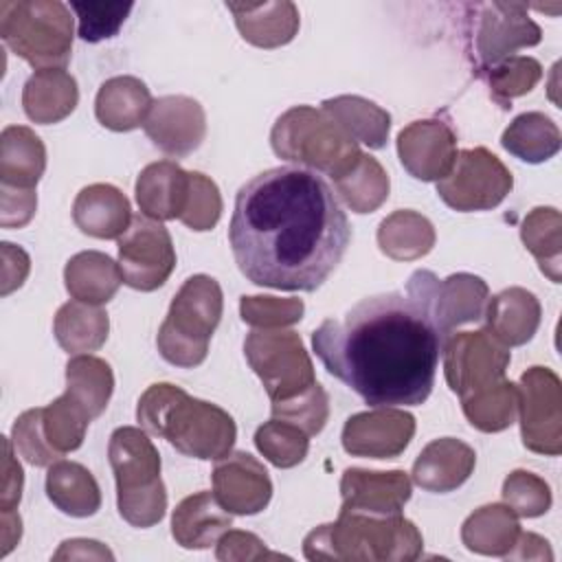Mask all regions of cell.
I'll use <instances>...</instances> for the list:
<instances>
[{
  "instance_id": "obj_45",
  "label": "cell",
  "mask_w": 562,
  "mask_h": 562,
  "mask_svg": "<svg viewBox=\"0 0 562 562\" xmlns=\"http://www.w3.org/2000/svg\"><path fill=\"white\" fill-rule=\"evenodd\" d=\"M272 417L290 422L305 430L310 437L318 435L329 417V397L325 389L316 382L301 395L285 400V402H272Z\"/></svg>"
},
{
  "instance_id": "obj_8",
  "label": "cell",
  "mask_w": 562,
  "mask_h": 562,
  "mask_svg": "<svg viewBox=\"0 0 562 562\" xmlns=\"http://www.w3.org/2000/svg\"><path fill=\"white\" fill-rule=\"evenodd\" d=\"M222 288L209 274L189 277L173 296L167 318L162 321L156 345L160 356L182 369L204 362L209 340L222 318Z\"/></svg>"
},
{
  "instance_id": "obj_33",
  "label": "cell",
  "mask_w": 562,
  "mask_h": 562,
  "mask_svg": "<svg viewBox=\"0 0 562 562\" xmlns=\"http://www.w3.org/2000/svg\"><path fill=\"white\" fill-rule=\"evenodd\" d=\"M53 331L64 351L90 353L108 340L110 321L99 305L68 301L57 310Z\"/></svg>"
},
{
  "instance_id": "obj_16",
  "label": "cell",
  "mask_w": 562,
  "mask_h": 562,
  "mask_svg": "<svg viewBox=\"0 0 562 562\" xmlns=\"http://www.w3.org/2000/svg\"><path fill=\"white\" fill-rule=\"evenodd\" d=\"M415 435V417L395 406L356 413L345 422L342 448L351 457H400Z\"/></svg>"
},
{
  "instance_id": "obj_54",
  "label": "cell",
  "mask_w": 562,
  "mask_h": 562,
  "mask_svg": "<svg viewBox=\"0 0 562 562\" xmlns=\"http://www.w3.org/2000/svg\"><path fill=\"white\" fill-rule=\"evenodd\" d=\"M86 560V558H94V560H114L112 551L97 542V540H86V538H72V540H64L59 551L53 555V560Z\"/></svg>"
},
{
  "instance_id": "obj_14",
  "label": "cell",
  "mask_w": 562,
  "mask_h": 562,
  "mask_svg": "<svg viewBox=\"0 0 562 562\" xmlns=\"http://www.w3.org/2000/svg\"><path fill=\"white\" fill-rule=\"evenodd\" d=\"M406 292L424 301L437 329L448 340L454 327L483 318L490 290L476 274L457 272L437 279L430 270H415L406 283Z\"/></svg>"
},
{
  "instance_id": "obj_13",
  "label": "cell",
  "mask_w": 562,
  "mask_h": 562,
  "mask_svg": "<svg viewBox=\"0 0 562 562\" xmlns=\"http://www.w3.org/2000/svg\"><path fill=\"white\" fill-rule=\"evenodd\" d=\"M509 360V347L494 338L487 327L454 334L443 345L446 382L459 397L505 380Z\"/></svg>"
},
{
  "instance_id": "obj_25",
  "label": "cell",
  "mask_w": 562,
  "mask_h": 562,
  "mask_svg": "<svg viewBox=\"0 0 562 562\" xmlns=\"http://www.w3.org/2000/svg\"><path fill=\"white\" fill-rule=\"evenodd\" d=\"M231 527L233 514L211 492L182 498L171 516V536L184 549H209Z\"/></svg>"
},
{
  "instance_id": "obj_32",
  "label": "cell",
  "mask_w": 562,
  "mask_h": 562,
  "mask_svg": "<svg viewBox=\"0 0 562 562\" xmlns=\"http://www.w3.org/2000/svg\"><path fill=\"white\" fill-rule=\"evenodd\" d=\"M520 536L518 516L505 503L483 505L472 512L463 527L461 540L463 544L481 555H498L505 558Z\"/></svg>"
},
{
  "instance_id": "obj_24",
  "label": "cell",
  "mask_w": 562,
  "mask_h": 562,
  "mask_svg": "<svg viewBox=\"0 0 562 562\" xmlns=\"http://www.w3.org/2000/svg\"><path fill=\"white\" fill-rule=\"evenodd\" d=\"M189 198V171L173 160L147 165L136 180V202L143 215L165 222L180 220Z\"/></svg>"
},
{
  "instance_id": "obj_46",
  "label": "cell",
  "mask_w": 562,
  "mask_h": 562,
  "mask_svg": "<svg viewBox=\"0 0 562 562\" xmlns=\"http://www.w3.org/2000/svg\"><path fill=\"white\" fill-rule=\"evenodd\" d=\"M305 305L301 299L279 296H241L239 314L241 321L255 329H283L303 318Z\"/></svg>"
},
{
  "instance_id": "obj_18",
  "label": "cell",
  "mask_w": 562,
  "mask_h": 562,
  "mask_svg": "<svg viewBox=\"0 0 562 562\" xmlns=\"http://www.w3.org/2000/svg\"><path fill=\"white\" fill-rule=\"evenodd\" d=\"M143 127L162 154L184 158L202 145L206 136V114L195 99L167 94L151 103Z\"/></svg>"
},
{
  "instance_id": "obj_55",
  "label": "cell",
  "mask_w": 562,
  "mask_h": 562,
  "mask_svg": "<svg viewBox=\"0 0 562 562\" xmlns=\"http://www.w3.org/2000/svg\"><path fill=\"white\" fill-rule=\"evenodd\" d=\"M509 560H553L551 547L544 538L531 533V531H520L514 549L505 555Z\"/></svg>"
},
{
  "instance_id": "obj_41",
  "label": "cell",
  "mask_w": 562,
  "mask_h": 562,
  "mask_svg": "<svg viewBox=\"0 0 562 562\" xmlns=\"http://www.w3.org/2000/svg\"><path fill=\"white\" fill-rule=\"evenodd\" d=\"M92 417L83 406H79L68 393L59 395L55 402L44 406L42 424L44 437L57 454H66L77 450L83 443L88 424Z\"/></svg>"
},
{
  "instance_id": "obj_23",
  "label": "cell",
  "mask_w": 562,
  "mask_h": 562,
  "mask_svg": "<svg viewBox=\"0 0 562 562\" xmlns=\"http://www.w3.org/2000/svg\"><path fill=\"white\" fill-rule=\"evenodd\" d=\"M72 220L90 237L119 239L132 224L130 200L112 184H88L72 202Z\"/></svg>"
},
{
  "instance_id": "obj_29",
  "label": "cell",
  "mask_w": 562,
  "mask_h": 562,
  "mask_svg": "<svg viewBox=\"0 0 562 562\" xmlns=\"http://www.w3.org/2000/svg\"><path fill=\"white\" fill-rule=\"evenodd\" d=\"M46 169L42 138L24 125H7L0 136V180L4 187L35 189Z\"/></svg>"
},
{
  "instance_id": "obj_37",
  "label": "cell",
  "mask_w": 562,
  "mask_h": 562,
  "mask_svg": "<svg viewBox=\"0 0 562 562\" xmlns=\"http://www.w3.org/2000/svg\"><path fill=\"white\" fill-rule=\"evenodd\" d=\"M114 391V375L105 360L90 356V353H77L66 364V393L88 411V415L94 419L99 417Z\"/></svg>"
},
{
  "instance_id": "obj_11",
  "label": "cell",
  "mask_w": 562,
  "mask_h": 562,
  "mask_svg": "<svg viewBox=\"0 0 562 562\" xmlns=\"http://www.w3.org/2000/svg\"><path fill=\"white\" fill-rule=\"evenodd\" d=\"M472 20V50L476 59V72L501 64L518 48L540 44L542 31L529 18L522 2H483L470 7Z\"/></svg>"
},
{
  "instance_id": "obj_17",
  "label": "cell",
  "mask_w": 562,
  "mask_h": 562,
  "mask_svg": "<svg viewBox=\"0 0 562 562\" xmlns=\"http://www.w3.org/2000/svg\"><path fill=\"white\" fill-rule=\"evenodd\" d=\"M457 154V134L443 119L413 121L397 134L400 162L417 180L439 182L450 173Z\"/></svg>"
},
{
  "instance_id": "obj_47",
  "label": "cell",
  "mask_w": 562,
  "mask_h": 562,
  "mask_svg": "<svg viewBox=\"0 0 562 562\" xmlns=\"http://www.w3.org/2000/svg\"><path fill=\"white\" fill-rule=\"evenodd\" d=\"M220 215H222V195L217 184L200 171H189V198L180 215V222L191 231L202 233V231H211L217 224Z\"/></svg>"
},
{
  "instance_id": "obj_42",
  "label": "cell",
  "mask_w": 562,
  "mask_h": 562,
  "mask_svg": "<svg viewBox=\"0 0 562 562\" xmlns=\"http://www.w3.org/2000/svg\"><path fill=\"white\" fill-rule=\"evenodd\" d=\"M479 77L487 81L492 99L498 105L512 108V99L522 97L536 88L542 77V66L533 57L512 55L501 64L483 70Z\"/></svg>"
},
{
  "instance_id": "obj_34",
  "label": "cell",
  "mask_w": 562,
  "mask_h": 562,
  "mask_svg": "<svg viewBox=\"0 0 562 562\" xmlns=\"http://www.w3.org/2000/svg\"><path fill=\"white\" fill-rule=\"evenodd\" d=\"M378 246L395 261L419 259L435 246V226L417 211H395L380 222Z\"/></svg>"
},
{
  "instance_id": "obj_36",
  "label": "cell",
  "mask_w": 562,
  "mask_h": 562,
  "mask_svg": "<svg viewBox=\"0 0 562 562\" xmlns=\"http://www.w3.org/2000/svg\"><path fill=\"white\" fill-rule=\"evenodd\" d=\"M501 145L516 158L538 165L560 151L562 136L558 125L542 112L518 114L503 132Z\"/></svg>"
},
{
  "instance_id": "obj_2",
  "label": "cell",
  "mask_w": 562,
  "mask_h": 562,
  "mask_svg": "<svg viewBox=\"0 0 562 562\" xmlns=\"http://www.w3.org/2000/svg\"><path fill=\"white\" fill-rule=\"evenodd\" d=\"M446 338L411 292L356 303L314 329L312 347L327 373L371 406H419L428 400Z\"/></svg>"
},
{
  "instance_id": "obj_1",
  "label": "cell",
  "mask_w": 562,
  "mask_h": 562,
  "mask_svg": "<svg viewBox=\"0 0 562 562\" xmlns=\"http://www.w3.org/2000/svg\"><path fill=\"white\" fill-rule=\"evenodd\" d=\"M349 220L329 182L303 167H272L235 195L228 241L239 272L261 288L314 292L340 263Z\"/></svg>"
},
{
  "instance_id": "obj_35",
  "label": "cell",
  "mask_w": 562,
  "mask_h": 562,
  "mask_svg": "<svg viewBox=\"0 0 562 562\" xmlns=\"http://www.w3.org/2000/svg\"><path fill=\"white\" fill-rule=\"evenodd\" d=\"M323 110L329 112L356 140L369 149H382L391 130V114L369 99L356 94H340L323 101Z\"/></svg>"
},
{
  "instance_id": "obj_50",
  "label": "cell",
  "mask_w": 562,
  "mask_h": 562,
  "mask_svg": "<svg viewBox=\"0 0 562 562\" xmlns=\"http://www.w3.org/2000/svg\"><path fill=\"white\" fill-rule=\"evenodd\" d=\"M215 558L222 562H231V560H266V558H288L274 551H268L266 542L261 538H257L250 531H239V529H228L222 533V538L217 540V551Z\"/></svg>"
},
{
  "instance_id": "obj_7",
  "label": "cell",
  "mask_w": 562,
  "mask_h": 562,
  "mask_svg": "<svg viewBox=\"0 0 562 562\" xmlns=\"http://www.w3.org/2000/svg\"><path fill=\"white\" fill-rule=\"evenodd\" d=\"M70 11L59 0H4L0 2V37L35 70L64 68L75 31Z\"/></svg>"
},
{
  "instance_id": "obj_6",
  "label": "cell",
  "mask_w": 562,
  "mask_h": 562,
  "mask_svg": "<svg viewBox=\"0 0 562 562\" xmlns=\"http://www.w3.org/2000/svg\"><path fill=\"white\" fill-rule=\"evenodd\" d=\"M110 465L116 481L119 514L132 527H151L162 520L167 490L160 479V457L145 430L121 426L110 435Z\"/></svg>"
},
{
  "instance_id": "obj_27",
  "label": "cell",
  "mask_w": 562,
  "mask_h": 562,
  "mask_svg": "<svg viewBox=\"0 0 562 562\" xmlns=\"http://www.w3.org/2000/svg\"><path fill=\"white\" fill-rule=\"evenodd\" d=\"M149 88L132 75L108 79L94 99L99 123L112 132H130L145 123L151 108Z\"/></svg>"
},
{
  "instance_id": "obj_4",
  "label": "cell",
  "mask_w": 562,
  "mask_h": 562,
  "mask_svg": "<svg viewBox=\"0 0 562 562\" xmlns=\"http://www.w3.org/2000/svg\"><path fill=\"white\" fill-rule=\"evenodd\" d=\"M424 538L402 514L371 516L340 512L334 522L312 529L303 540L307 560L411 562L419 558Z\"/></svg>"
},
{
  "instance_id": "obj_38",
  "label": "cell",
  "mask_w": 562,
  "mask_h": 562,
  "mask_svg": "<svg viewBox=\"0 0 562 562\" xmlns=\"http://www.w3.org/2000/svg\"><path fill=\"white\" fill-rule=\"evenodd\" d=\"M520 239L540 263V270L560 283L562 268V215L553 206H538L529 211L520 226Z\"/></svg>"
},
{
  "instance_id": "obj_48",
  "label": "cell",
  "mask_w": 562,
  "mask_h": 562,
  "mask_svg": "<svg viewBox=\"0 0 562 562\" xmlns=\"http://www.w3.org/2000/svg\"><path fill=\"white\" fill-rule=\"evenodd\" d=\"M70 9L79 20V37L83 42H101L114 37L125 18L134 9L132 2H72Z\"/></svg>"
},
{
  "instance_id": "obj_44",
  "label": "cell",
  "mask_w": 562,
  "mask_h": 562,
  "mask_svg": "<svg viewBox=\"0 0 562 562\" xmlns=\"http://www.w3.org/2000/svg\"><path fill=\"white\" fill-rule=\"evenodd\" d=\"M503 501L518 518H538L551 507V487L529 470H514L503 481Z\"/></svg>"
},
{
  "instance_id": "obj_56",
  "label": "cell",
  "mask_w": 562,
  "mask_h": 562,
  "mask_svg": "<svg viewBox=\"0 0 562 562\" xmlns=\"http://www.w3.org/2000/svg\"><path fill=\"white\" fill-rule=\"evenodd\" d=\"M0 525H2L0 558H4L22 538V518L15 509H4V512H0Z\"/></svg>"
},
{
  "instance_id": "obj_5",
  "label": "cell",
  "mask_w": 562,
  "mask_h": 562,
  "mask_svg": "<svg viewBox=\"0 0 562 562\" xmlns=\"http://www.w3.org/2000/svg\"><path fill=\"white\" fill-rule=\"evenodd\" d=\"M270 145L279 158L331 180L351 171L362 156L347 130L329 112L312 105L285 110L270 132Z\"/></svg>"
},
{
  "instance_id": "obj_39",
  "label": "cell",
  "mask_w": 562,
  "mask_h": 562,
  "mask_svg": "<svg viewBox=\"0 0 562 562\" xmlns=\"http://www.w3.org/2000/svg\"><path fill=\"white\" fill-rule=\"evenodd\" d=\"M461 408L474 428L483 432H501L516 422L518 384L501 380L468 397H461Z\"/></svg>"
},
{
  "instance_id": "obj_10",
  "label": "cell",
  "mask_w": 562,
  "mask_h": 562,
  "mask_svg": "<svg viewBox=\"0 0 562 562\" xmlns=\"http://www.w3.org/2000/svg\"><path fill=\"white\" fill-rule=\"evenodd\" d=\"M514 187L512 171L485 147L463 149L446 178L437 182V195L454 211H487L498 206Z\"/></svg>"
},
{
  "instance_id": "obj_15",
  "label": "cell",
  "mask_w": 562,
  "mask_h": 562,
  "mask_svg": "<svg viewBox=\"0 0 562 562\" xmlns=\"http://www.w3.org/2000/svg\"><path fill=\"white\" fill-rule=\"evenodd\" d=\"M119 268L123 283L134 290L160 288L176 268L169 231L143 213L134 215L130 228L119 237Z\"/></svg>"
},
{
  "instance_id": "obj_22",
  "label": "cell",
  "mask_w": 562,
  "mask_h": 562,
  "mask_svg": "<svg viewBox=\"0 0 562 562\" xmlns=\"http://www.w3.org/2000/svg\"><path fill=\"white\" fill-rule=\"evenodd\" d=\"M226 9L233 13L241 37L259 48L285 46L294 40L301 26L299 9L290 0L246 4L226 2Z\"/></svg>"
},
{
  "instance_id": "obj_12",
  "label": "cell",
  "mask_w": 562,
  "mask_h": 562,
  "mask_svg": "<svg viewBox=\"0 0 562 562\" xmlns=\"http://www.w3.org/2000/svg\"><path fill=\"white\" fill-rule=\"evenodd\" d=\"M518 415L527 450L547 457L562 452V384L549 367H531L520 375Z\"/></svg>"
},
{
  "instance_id": "obj_52",
  "label": "cell",
  "mask_w": 562,
  "mask_h": 562,
  "mask_svg": "<svg viewBox=\"0 0 562 562\" xmlns=\"http://www.w3.org/2000/svg\"><path fill=\"white\" fill-rule=\"evenodd\" d=\"M24 472L13 454V443L9 437H2V487H0V512L15 509L22 498Z\"/></svg>"
},
{
  "instance_id": "obj_43",
  "label": "cell",
  "mask_w": 562,
  "mask_h": 562,
  "mask_svg": "<svg viewBox=\"0 0 562 562\" xmlns=\"http://www.w3.org/2000/svg\"><path fill=\"white\" fill-rule=\"evenodd\" d=\"M257 450L277 468H294L307 457L310 435L299 426L272 417L255 432Z\"/></svg>"
},
{
  "instance_id": "obj_3",
  "label": "cell",
  "mask_w": 562,
  "mask_h": 562,
  "mask_svg": "<svg viewBox=\"0 0 562 562\" xmlns=\"http://www.w3.org/2000/svg\"><path fill=\"white\" fill-rule=\"evenodd\" d=\"M136 419L147 432L167 439L178 452L202 461L226 457L237 437V426L224 408L191 397L169 382L151 384L140 395Z\"/></svg>"
},
{
  "instance_id": "obj_19",
  "label": "cell",
  "mask_w": 562,
  "mask_h": 562,
  "mask_svg": "<svg viewBox=\"0 0 562 562\" xmlns=\"http://www.w3.org/2000/svg\"><path fill=\"white\" fill-rule=\"evenodd\" d=\"M213 494L222 507L237 516L266 509L272 498V481L263 463L248 452H228L213 468Z\"/></svg>"
},
{
  "instance_id": "obj_30",
  "label": "cell",
  "mask_w": 562,
  "mask_h": 562,
  "mask_svg": "<svg viewBox=\"0 0 562 562\" xmlns=\"http://www.w3.org/2000/svg\"><path fill=\"white\" fill-rule=\"evenodd\" d=\"M66 290L75 301L88 305L108 303L123 283L119 261L99 250H83L68 259L64 268Z\"/></svg>"
},
{
  "instance_id": "obj_40",
  "label": "cell",
  "mask_w": 562,
  "mask_h": 562,
  "mask_svg": "<svg viewBox=\"0 0 562 562\" xmlns=\"http://www.w3.org/2000/svg\"><path fill=\"white\" fill-rule=\"evenodd\" d=\"M389 173L369 154H362L351 171L334 180L336 195H340L353 213H373L380 209L389 198Z\"/></svg>"
},
{
  "instance_id": "obj_26",
  "label": "cell",
  "mask_w": 562,
  "mask_h": 562,
  "mask_svg": "<svg viewBox=\"0 0 562 562\" xmlns=\"http://www.w3.org/2000/svg\"><path fill=\"white\" fill-rule=\"evenodd\" d=\"M487 329L505 347H518L533 338L540 325V303L525 288H505L485 305Z\"/></svg>"
},
{
  "instance_id": "obj_21",
  "label": "cell",
  "mask_w": 562,
  "mask_h": 562,
  "mask_svg": "<svg viewBox=\"0 0 562 562\" xmlns=\"http://www.w3.org/2000/svg\"><path fill=\"white\" fill-rule=\"evenodd\" d=\"M476 465V452L454 437L430 441L413 463V481L435 494H446L461 487Z\"/></svg>"
},
{
  "instance_id": "obj_28",
  "label": "cell",
  "mask_w": 562,
  "mask_h": 562,
  "mask_svg": "<svg viewBox=\"0 0 562 562\" xmlns=\"http://www.w3.org/2000/svg\"><path fill=\"white\" fill-rule=\"evenodd\" d=\"M79 101L77 81L64 68L33 72L22 90V105L31 121L50 125L64 121Z\"/></svg>"
},
{
  "instance_id": "obj_49",
  "label": "cell",
  "mask_w": 562,
  "mask_h": 562,
  "mask_svg": "<svg viewBox=\"0 0 562 562\" xmlns=\"http://www.w3.org/2000/svg\"><path fill=\"white\" fill-rule=\"evenodd\" d=\"M44 408H29L24 411L11 430V443L15 452H20L31 465L44 468L59 461L61 454H57L50 443L44 437V424H42Z\"/></svg>"
},
{
  "instance_id": "obj_53",
  "label": "cell",
  "mask_w": 562,
  "mask_h": 562,
  "mask_svg": "<svg viewBox=\"0 0 562 562\" xmlns=\"http://www.w3.org/2000/svg\"><path fill=\"white\" fill-rule=\"evenodd\" d=\"M0 255H2V288H0V294L7 296L13 290H18L24 283V279L29 277L31 259L20 246H13L9 241L0 244Z\"/></svg>"
},
{
  "instance_id": "obj_20",
  "label": "cell",
  "mask_w": 562,
  "mask_h": 562,
  "mask_svg": "<svg viewBox=\"0 0 562 562\" xmlns=\"http://www.w3.org/2000/svg\"><path fill=\"white\" fill-rule=\"evenodd\" d=\"M340 512H358L371 516L402 514L411 498V479L404 470L378 472L347 468L340 479Z\"/></svg>"
},
{
  "instance_id": "obj_31",
  "label": "cell",
  "mask_w": 562,
  "mask_h": 562,
  "mask_svg": "<svg viewBox=\"0 0 562 562\" xmlns=\"http://www.w3.org/2000/svg\"><path fill=\"white\" fill-rule=\"evenodd\" d=\"M46 496L50 503L75 518L99 512L101 490L92 472L75 461H55L46 472Z\"/></svg>"
},
{
  "instance_id": "obj_9",
  "label": "cell",
  "mask_w": 562,
  "mask_h": 562,
  "mask_svg": "<svg viewBox=\"0 0 562 562\" xmlns=\"http://www.w3.org/2000/svg\"><path fill=\"white\" fill-rule=\"evenodd\" d=\"M244 356L261 380L270 402H285L316 384L312 358L292 329H252Z\"/></svg>"
},
{
  "instance_id": "obj_51",
  "label": "cell",
  "mask_w": 562,
  "mask_h": 562,
  "mask_svg": "<svg viewBox=\"0 0 562 562\" xmlns=\"http://www.w3.org/2000/svg\"><path fill=\"white\" fill-rule=\"evenodd\" d=\"M37 209L35 189H15L0 187V226L2 228H22L31 222Z\"/></svg>"
}]
</instances>
